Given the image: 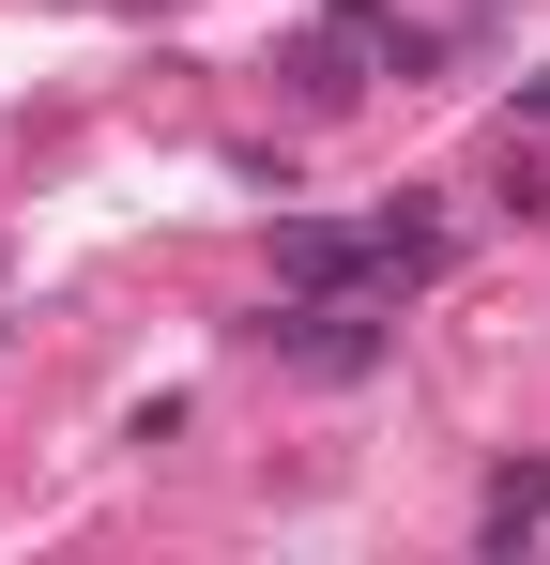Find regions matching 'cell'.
<instances>
[{"label": "cell", "mask_w": 550, "mask_h": 565, "mask_svg": "<svg viewBox=\"0 0 550 565\" xmlns=\"http://www.w3.org/2000/svg\"><path fill=\"white\" fill-rule=\"evenodd\" d=\"M261 337H275V367H306V382H367L382 367V306H352V290H290Z\"/></svg>", "instance_id": "1"}, {"label": "cell", "mask_w": 550, "mask_h": 565, "mask_svg": "<svg viewBox=\"0 0 550 565\" xmlns=\"http://www.w3.org/2000/svg\"><path fill=\"white\" fill-rule=\"evenodd\" d=\"M275 276L290 290H382V260H367V230H321V214H306V230L275 245Z\"/></svg>", "instance_id": "2"}, {"label": "cell", "mask_w": 550, "mask_h": 565, "mask_svg": "<svg viewBox=\"0 0 550 565\" xmlns=\"http://www.w3.org/2000/svg\"><path fill=\"white\" fill-rule=\"evenodd\" d=\"M536 520H550V459H520V473H505V489H489V551H520Z\"/></svg>", "instance_id": "3"}]
</instances>
